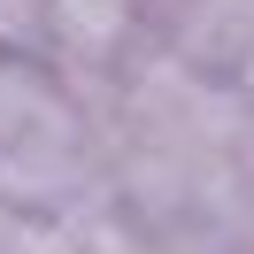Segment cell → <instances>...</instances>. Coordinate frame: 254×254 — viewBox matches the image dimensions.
Segmentation results:
<instances>
[{
	"label": "cell",
	"mask_w": 254,
	"mask_h": 254,
	"mask_svg": "<svg viewBox=\"0 0 254 254\" xmlns=\"http://www.w3.org/2000/svg\"><path fill=\"white\" fill-rule=\"evenodd\" d=\"M146 0H47V39L62 62H108L139 31Z\"/></svg>",
	"instance_id": "obj_1"
},
{
	"label": "cell",
	"mask_w": 254,
	"mask_h": 254,
	"mask_svg": "<svg viewBox=\"0 0 254 254\" xmlns=\"http://www.w3.org/2000/svg\"><path fill=\"white\" fill-rule=\"evenodd\" d=\"M47 39V0H0V54H23Z\"/></svg>",
	"instance_id": "obj_2"
},
{
	"label": "cell",
	"mask_w": 254,
	"mask_h": 254,
	"mask_svg": "<svg viewBox=\"0 0 254 254\" xmlns=\"http://www.w3.org/2000/svg\"><path fill=\"white\" fill-rule=\"evenodd\" d=\"M247 93H254V54H247Z\"/></svg>",
	"instance_id": "obj_3"
}]
</instances>
